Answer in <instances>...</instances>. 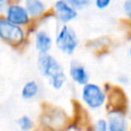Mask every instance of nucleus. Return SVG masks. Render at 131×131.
<instances>
[{"instance_id": "obj_1", "label": "nucleus", "mask_w": 131, "mask_h": 131, "mask_svg": "<svg viewBox=\"0 0 131 131\" xmlns=\"http://www.w3.org/2000/svg\"><path fill=\"white\" fill-rule=\"evenodd\" d=\"M55 44L62 53L68 55L73 54L78 46V38L75 31L67 25L60 27L56 33Z\"/></svg>"}, {"instance_id": "obj_2", "label": "nucleus", "mask_w": 131, "mask_h": 131, "mask_svg": "<svg viewBox=\"0 0 131 131\" xmlns=\"http://www.w3.org/2000/svg\"><path fill=\"white\" fill-rule=\"evenodd\" d=\"M81 96L85 104L91 110L101 107L105 101V93L103 90L94 83H87L83 86Z\"/></svg>"}, {"instance_id": "obj_3", "label": "nucleus", "mask_w": 131, "mask_h": 131, "mask_svg": "<svg viewBox=\"0 0 131 131\" xmlns=\"http://www.w3.org/2000/svg\"><path fill=\"white\" fill-rule=\"evenodd\" d=\"M25 33L19 26L9 21L7 18L0 17V38L10 44H18L23 41Z\"/></svg>"}, {"instance_id": "obj_4", "label": "nucleus", "mask_w": 131, "mask_h": 131, "mask_svg": "<svg viewBox=\"0 0 131 131\" xmlns=\"http://www.w3.org/2000/svg\"><path fill=\"white\" fill-rule=\"evenodd\" d=\"M38 68L40 73L44 76L47 77L48 79L52 77L53 75L63 71L59 62L50 54L44 53L40 54L38 57Z\"/></svg>"}, {"instance_id": "obj_5", "label": "nucleus", "mask_w": 131, "mask_h": 131, "mask_svg": "<svg viewBox=\"0 0 131 131\" xmlns=\"http://www.w3.org/2000/svg\"><path fill=\"white\" fill-rule=\"evenodd\" d=\"M6 18L16 26H25L30 21V14L26 7L19 4H10L5 8Z\"/></svg>"}, {"instance_id": "obj_6", "label": "nucleus", "mask_w": 131, "mask_h": 131, "mask_svg": "<svg viewBox=\"0 0 131 131\" xmlns=\"http://www.w3.org/2000/svg\"><path fill=\"white\" fill-rule=\"evenodd\" d=\"M54 9H55V13H56V17L57 19L62 23V24H68L70 21H72L73 19H75L78 15V12L75 8H73L68 2L67 0H58L55 2L54 5Z\"/></svg>"}, {"instance_id": "obj_7", "label": "nucleus", "mask_w": 131, "mask_h": 131, "mask_svg": "<svg viewBox=\"0 0 131 131\" xmlns=\"http://www.w3.org/2000/svg\"><path fill=\"white\" fill-rule=\"evenodd\" d=\"M70 76L74 82L79 85H85L88 83L89 75L86 69L79 62H72L70 67Z\"/></svg>"}, {"instance_id": "obj_8", "label": "nucleus", "mask_w": 131, "mask_h": 131, "mask_svg": "<svg viewBox=\"0 0 131 131\" xmlns=\"http://www.w3.org/2000/svg\"><path fill=\"white\" fill-rule=\"evenodd\" d=\"M35 44L40 54L48 53L52 47V39L46 31H39L35 36Z\"/></svg>"}, {"instance_id": "obj_9", "label": "nucleus", "mask_w": 131, "mask_h": 131, "mask_svg": "<svg viewBox=\"0 0 131 131\" xmlns=\"http://www.w3.org/2000/svg\"><path fill=\"white\" fill-rule=\"evenodd\" d=\"M108 131H127V122L122 114H112L107 122Z\"/></svg>"}, {"instance_id": "obj_10", "label": "nucleus", "mask_w": 131, "mask_h": 131, "mask_svg": "<svg viewBox=\"0 0 131 131\" xmlns=\"http://www.w3.org/2000/svg\"><path fill=\"white\" fill-rule=\"evenodd\" d=\"M25 7L32 16L41 15L46 9V6L42 0H26Z\"/></svg>"}, {"instance_id": "obj_11", "label": "nucleus", "mask_w": 131, "mask_h": 131, "mask_svg": "<svg viewBox=\"0 0 131 131\" xmlns=\"http://www.w3.org/2000/svg\"><path fill=\"white\" fill-rule=\"evenodd\" d=\"M39 91H40V85L34 80L29 81L21 88V97L27 100L32 99L38 95Z\"/></svg>"}, {"instance_id": "obj_12", "label": "nucleus", "mask_w": 131, "mask_h": 131, "mask_svg": "<svg viewBox=\"0 0 131 131\" xmlns=\"http://www.w3.org/2000/svg\"><path fill=\"white\" fill-rule=\"evenodd\" d=\"M66 81H67V76L63 71H61L49 78V84L51 85V87L53 89H56V90L61 89L62 86L64 85Z\"/></svg>"}, {"instance_id": "obj_13", "label": "nucleus", "mask_w": 131, "mask_h": 131, "mask_svg": "<svg viewBox=\"0 0 131 131\" xmlns=\"http://www.w3.org/2000/svg\"><path fill=\"white\" fill-rule=\"evenodd\" d=\"M17 125L19 126V129L21 131H31L34 123L29 116H23L17 120Z\"/></svg>"}, {"instance_id": "obj_14", "label": "nucleus", "mask_w": 131, "mask_h": 131, "mask_svg": "<svg viewBox=\"0 0 131 131\" xmlns=\"http://www.w3.org/2000/svg\"><path fill=\"white\" fill-rule=\"evenodd\" d=\"M67 2L77 10V9H84L88 7L91 4L92 0H67Z\"/></svg>"}, {"instance_id": "obj_15", "label": "nucleus", "mask_w": 131, "mask_h": 131, "mask_svg": "<svg viewBox=\"0 0 131 131\" xmlns=\"http://www.w3.org/2000/svg\"><path fill=\"white\" fill-rule=\"evenodd\" d=\"M95 129L96 131H108V128H107V122L103 119H99L96 121V124H95Z\"/></svg>"}, {"instance_id": "obj_16", "label": "nucleus", "mask_w": 131, "mask_h": 131, "mask_svg": "<svg viewBox=\"0 0 131 131\" xmlns=\"http://www.w3.org/2000/svg\"><path fill=\"white\" fill-rule=\"evenodd\" d=\"M112 0H95V5L97 8L99 9H103V8H106L110 3H111Z\"/></svg>"}, {"instance_id": "obj_17", "label": "nucleus", "mask_w": 131, "mask_h": 131, "mask_svg": "<svg viewBox=\"0 0 131 131\" xmlns=\"http://www.w3.org/2000/svg\"><path fill=\"white\" fill-rule=\"evenodd\" d=\"M124 11L127 15L131 17V0H126L124 3Z\"/></svg>"}, {"instance_id": "obj_18", "label": "nucleus", "mask_w": 131, "mask_h": 131, "mask_svg": "<svg viewBox=\"0 0 131 131\" xmlns=\"http://www.w3.org/2000/svg\"><path fill=\"white\" fill-rule=\"evenodd\" d=\"M6 2V0H0V4H4Z\"/></svg>"}, {"instance_id": "obj_19", "label": "nucleus", "mask_w": 131, "mask_h": 131, "mask_svg": "<svg viewBox=\"0 0 131 131\" xmlns=\"http://www.w3.org/2000/svg\"><path fill=\"white\" fill-rule=\"evenodd\" d=\"M130 54H131V45H130Z\"/></svg>"}]
</instances>
